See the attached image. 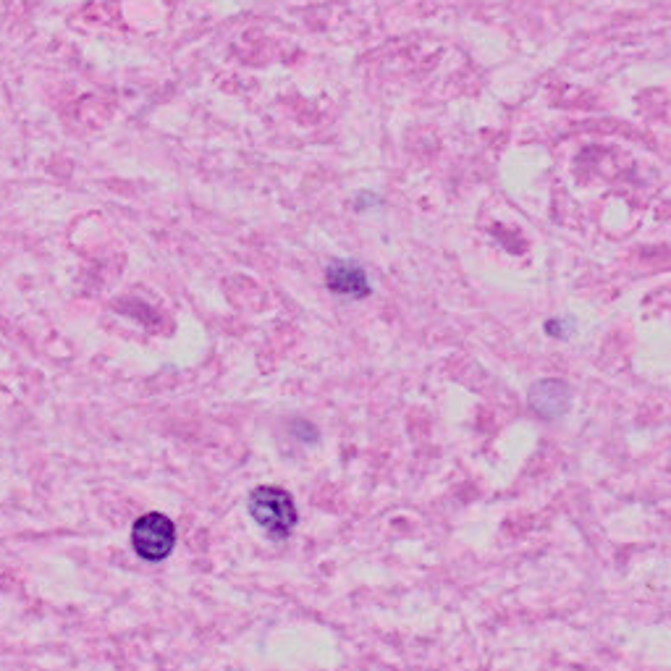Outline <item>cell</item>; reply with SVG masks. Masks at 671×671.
Masks as SVG:
<instances>
[{
  "instance_id": "cell-2",
  "label": "cell",
  "mask_w": 671,
  "mask_h": 671,
  "mask_svg": "<svg viewBox=\"0 0 671 671\" xmlns=\"http://www.w3.org/2000/svg\"><path fill=\"white\" fill-rule=\"evenodd\" d=\"M132 546L145 561H163L176 546V525L166 514L150 512L139 517L132 527Z\"/></svg>"
},
{
  "instance_id": "cell-3",
  "label": "cell",
  "mask_w": 671,
  "mask_h": 671,
  "mask_svg": "<svg viewBox=\"0 0 671 671\" xmlns=\"http://www.w3.org/2000/svg\"><path fill=\"white\" fill-rule=\"evenodd\" d=\"M328 289L333 294H341V297H354L362 299L370 294V281H367V273L354 263H333L326 273Z\"/></svg>"
},
{
  "instance_id": "cell-1",
  "label": "cell",
  "mask_w": 671,
  "mask_h": 671,
  "mask_svg": "<svg viewBox=\"0 0 671 671\" xmlns=\"http://www.w3.org/2000/svg\"><path fill=\"white\" fill-rule=\"evenodd\" d=\"M250 514L257 525L276 540L289 538L297 525V506H294L291 493H286L284 488H273V485H263V488L252 491Z\"/></svg>"
}]
</instances>
